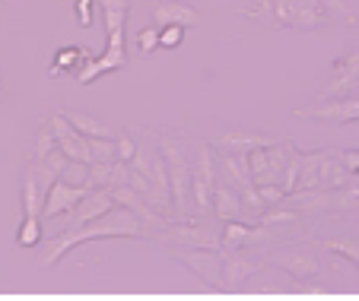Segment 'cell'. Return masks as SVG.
Listing matches in <instances>:
<instances>
[{"instance_id": "1", "label": "cell", "mask_w": 359, "mask_h": 301, "mask_svg": "<svg viewBox=\"0 0 359 301\" xmlns=\"http://www.w3.org/2000/svg\"><path fill=\"white\" fill-rule=\"evenodd\" d=\"M99 238H143V219L137 213H130L128 206H115L105 216H99V219L86 222V225H74L67 232H61L48 244L41 263L55 267L64 254H70V251L86 244V241H99Z\"/></svg>"}, {"instance_id": "2", "label": "cell", "mask_w": 359, "mask_h": 301, "mask_svg": "<svg viewBox=\"0 0 359 301\" xmlns=\"http://www.w3.org/2000/svg\"><path fill=\"white\" fill-rule=\"evenodd\" d=\"M248 16L267 29H321L327 22V10L318 0H255Z\"/></svg>"}, {"instance_id": "3", "label": "cell", "mask_w": 359, "mask_h": 301, "mask_svg": "<svg viewBox=\"0 0 359 301\" xmlns=\"http://www.w3.org/2000/svg\"><path fill=\"white\" fill-rule=\"evenodd\" d=\"M159 153H163L165 172H169V184H172V209L184 213L191 197V162H188V143L182 136L163 134L159 136Z\"/></svg>"}, {"instance_id": "4", "label": "cell", "mask_w": 359, "mask_h": 301, "mask_svg": "<svg viewBox=\"0 0 359 301\" xmlns=\"http://www.w3.org/2000/svg\"><path fill=\"white\" fill-rule=\"evenodd\" d=\"M213 188H217V155H213V146L201 143L197 162L191 168V203L197 216H207L213 209Z\"/></svg>"}, {"instance_id": "5", "label": "cell", "mask_w": 359, "mask_h": 301, "mask_svg": "<svg viewBox=\"0 0 359 301\" xmlns=\"http://www.w3.org/2000/svg\"><path fill=\"white\" fill-rule=\"evenodd\" d=\"M290 159V143H267L248 153V168L255 178V188H280L283 181V168Z\"/></svg>"}, {"instance_id": "6", "label": "cell", "mask_w": 359, "mask_h": 301, "mask_svg": "<svg viewBox=\"0 0 359 301\" xmlns=\"http://www.w3.org/2000/svg\"><path fill=\"white\" fill-rule=\"evenodd\" d=\"M296 118L327 120V124H353V120H359V95H334V102L321 99L318 105L299 108Z\"/></svg>"}, {"instance_id": "7", "label": "cell", "mask_w": 359, "mask_h": 301, "mask_svg": "<svg viewBox=\"0 0 359 301\" xmlns=\"http://www.w3.org/2000/svg\"><path fill=\"white\" fill-rule=\"evenodd\" d=\"M271 260L277 263V267H283L290 276H296V279H312V276L321 270L318 254H315L309 244H290V248H280Z\"/></svg>"}, {"instance_id": "8", "label": "cell", "mask_w": 359, "mask_h": 301, "mask_svg": "<svg viewBox=\"0 0 359 301\" xmlns=\"http://www.w3.org/2000/svg\"><path fill=\"white\" fill-rule=\"evenodd\" d=\"M89 188H76V184H67V181L57 178L45 194V203H41V219H55V216H64L70 209H76V203L86 197Z\"/></svg>"}, {"instance_id": "9", "label": "cell", "mask_w": 359, "mask_h": 301, "mask_svg": "<svg viewBox=\"0 0 359 301\" xmlns=\"http://www.w3.org/2000/svg\"><path fill=\"white\" fill-rule=\"evenodd\" d=\"M334 80L321 89V99H334V95H350L353 86L359 83V48L346 51L344 57L334 64Z\"/></svg>"}, {"instance_id": "10", "label": "cell", "mask_w": 359, "mask_h": 301, "mask_svg": "<svg viewBox=\"0 0 359 301\" xmlns=\"http://www.w3.org/2000/svg\"><path fill=\"white\" fill-rule=\"evenodd\" d=\"M175 257L188 263L201 279H223V254H217V248H182Z\"/></svg>"}, {"instance_id": "11", "label": "cell", "mask_w": 359, "mask_h": 301, "mask_svg": "<svg viewBox=\"0 0 359 301\" xmlns=\"http://www.w3.org/2000/svg\"><path fill=\"white\" fill-rule=\"evenodd\" d=\"M153 22L159 29L163 26H197L201 22V10L188 7L184 0H159L156 10H153Z\"/></svg>"}, {"instance_id": "12", "label": "cell", "mask_w": 359, "mask_h": 301, "mask_svg": "<svg viewBox=\"0 0 359 301\" xmlns=\"http://www.w3.org/2000/svg\"><path fill=\"white\" fill-rule=\"evenodd\" d=\"M267 143H273L271 136L258 134V130H248V127H232L226 130L223 136L217 140V146L223 149V153H236V155H248L251 149L258 146H267Z\"/></svg>"}, {"instance_id": "13", "label": "cell", "mask_w": 359, "mask_h": 301, "mask_svg": "<svg viewBox=\"0 0 359 301\" xmlns=\"http://www.w3.org/2000/svg\"><path fill=\"white\" fill-rule=\"evenodd\" d=\"M109 209H115V197H111L109 188H89L86 197L76 203V222L74 225H86V222L105 216Z\"/></svg>"}, {"instance_id": "14", "label": "cell", "mask_w": 359, "mask_h": 301, "mask_svg": "<svg viewBox=\"0 0 359 301\" xmlns=\"http://www.w3.org/2000/svg\"><path fill=\"white\" fill-rule=\"evenodd\" d=\"M210 213L217 216L219 222L238 219V213H242V194L232 188L229 181H219L217 178V188H213V209H210Z\"/></svg>"}, {"instance_id": "15", "label": "cell", "mask_w": 359, "mask_h": 301, "mask_svg": "<svg viewBox=\"0 0 359 301\" xmlns=\"http://www.w3.org/2000/svg\"><path fill=\"white\" fill-rule=\"evenodd\" d=\"M271 234V228H251V225H245V222H238V219H229L223 225V238H219V244H223V251L229 254V251H238V248H245L248 241H261V238H267Z\"/></svg>"}, {"instance_id": "16", "label": "cell", "mask_w": 359, "mask_h": 301, "mask_svg": "<svg viewBox=\"0 0 359 301\" xmlns=\"http://www.w3.org/2000/svg\"><path fill=\"white\" fill-rule=\"evenodd\" d=\"M350 178H353V172L340 162V155L321 153V168H318V188L321 190H340L350 184Z\"/></svg>"}, {"instance_id": "17", "label": "cell", "mask_w": 359, "mask_h": 301, "mask_svg": "<svg viewBox=\"0 0 359 301\" xmlns=\"http://www.w3.org/2000/svg\"><path fill=\"white\" fill-rule=\"evenodd\" d=\"M111 197H115V203H121V206H128L130 213H137L143 222H149V225H153V222H156V225H165V222H163V216H159V209H153V206H149V203L143 200V197L137 194V190L130 188V184H118V188H111Z\"/></svg>"}, {"instance_id": "18", "label": "cell", "mask_w": 359, "mask_h": 301, "mask_svg": "<svg viewBox=\"0 0 359 301\" xmlns=\"http://www.w3.org/2000/svg\"><path fill=\"white\" fill-rule=\"evenodd\" d=\"M172 238H175V241H182L184 248H219V238H223V228H219V232H210V228H203L201 222H194V225L172 228Z\"/></svg>"}, {"instance_id": "19", "label": "cell", "mask_w": 359, "mask_h": 301, "mask_svg": "<svg viewBox=\"0 0 359 301\" xmlns=\"http://www.w3.org/2000/svg\"><path fill=\"white\" fill-rule=\"evenodd\" d=\"M255 273H258V263L251 260V257H245L242 248L229 251V260H223V279L226 282H242Z\"/></svg>"}, {"instance_id": "20", "label": "cell", "mask_w": 359, "mask_h": 301, "mask_svg": "<svg viewBox=\"0 0 359 301\" xmlns=\"http://www.w3.org/2000/svg\"><path fill=\"white\" fill-rule=\"evenodd\" d=\"M41 203H45V190L39 184V174L29 168L22 178V216H41Z\"/></svg>"}, {"instance_id": "21", "label": "cell", "mask_w": 359, "mask_h": 301, "mask_svg": "<svg viewBox=\"0 0 359 301\" xmlns=\"http://www.w3.org/2000/svg\"><path fill=\"white\" fill-rule=\"evenodd\" d=\"M86 57H89L86 48H76V45L61 48V51H57V57H55V64H51V76H64V74L74 76L76 67H80Z\"/></svg>"}, {"instance_id": "22", "label": "cell", "mask_w": 359, "mask_h": 301, "mask_svg": "<svg viewBox=\"0 0 359 301\" xmlns=\"http://www.w3.org/2000/svg\"><path fill=\"white\" fill-rule=\"evenodd\" d=\"M318 168H321V153L312 149L305 155L302 153V165H299V181H296V190H315L318 188ZM292 190V194H296Z\"/></svg>"}, {"instance_id": "23", "label": "cell", "mask_w": 359, "mask_h": 301, "mask_svg": "<svg viewBox=\"0 0 359 301\" xmlns=\"http://www.w3.org/2000/svg\"><path fill=\"white\" fill-rule=\"evenodd\" d=\"M102 13H105V32H118L124 29L130 13V0H99Z\"/></svg>"}, {"instance_id": "24", "label": "cell", "mask_w": 359, "mask_h": 301, "mask_svg": "<svg viewBox=\"0 0 359 301\" xmlns=\"http://www.w3.org/2000/svg\"><path fill=\"white\" fill-rule=\"evenodd\" d=\"M67 120L80 130L83 136H111L109 124L99 120V118H93V114H86V111H67Z\"/></svg>"}, {"instance_id": "25", "label": "cell", "mask_w": 359, "mask_h": 301, "mask_svg": "<svg viewBox=\"0 0 359 301\" xmlns=\"http://www.w3.org/2000/svg\"><path fill=\"white\" fill-rule=\"evenodd\" d=\"M16 241H20V248H35L41 241V216H22Z\"/></svg>"}, {"instance_id": "26", "label": "cell", "mask_w": 359, "mask_h": 301, "mask_svg": "<svg viewBox=\"0 0 359 301\" xmlns=\"http://www.w3.org/2000/svg\"><path fill=\"white\" fill-rule=\"evenodd\" d=\"M299 219H302V213H296L292 206L280 203L277 209H271V213L261 216V225H264V228H273V225H296Z\"/></svg>"}, {"instance_id": "27", "label": "cell", "mask_w": 359, "mask_h": 301, "mask_svg": "<svg viewBox=\"0 0 359 301\" xmlns=\"http://www.w3.org/2000/svg\"><path fill=\"white\" fill-rule=\"evenodd\" d=\"M359 206V174H353L350 184L334 190V209H356Z\"/></svg>"}, {"instance_id": "28", "label": "cell", "mask_w": 359, "mask_h": 301, "mask_svg": "<svg viewBox=\"0 0 359 301\" xmlns=\"http://www.w3.org/2000/svg\"><path fill=\"white\" fill-rule=\"evenodd\" d=\"M299 165H302V153L290 146V159H286V168H283V181H280V188H283V197L296 190V181H299Z\"/></svg>"}, {"instance_id": "29", "label": "cell", "mask_w": 359, "mask_h": 301, "mask_svg": "<svg viewBox=\"0 0 359 301\" xmlns=\"http://www.w3.org/2000/svg\"><path fill=\"white\" fill-rule=\"evenodd\" d=\"M61 181L76 184V188H89V165L86 162H67V168L61 172Z\"/></svg>"}, {"instance_id": "30", "label": "cell", "mask_w": 359, "mask_h": 301, "mask_svg": "<svg viewBox=\"0 0 359 301\" xmlns=\"http://www.w3.org/2000/svg\"><path fill=\"white\" fill-rule=\"evenodd\" d=\"M51 149H57V140H55V134H51V127H41L39 130V136H35V143H32V162H39V159H45Z\"/></svg>"}, {"instance_id": "31", "label": "cell", "mask_w": 359, "mask_h": 301, "mask_svg": "<svg viewBox=\"0 0 359 301\" xmlns=\"http://www.w3.org/2000/svg\"><path fill=\"white\" fill-rule=\"evenodd\" d=\"M321 248L331 251V254L346 257L350 263H356V267H359V244H356V241H325Z\"/></svg>"}, {"instance_id": "32", "label": "cell", "mask_w": 359, "mask_h": 301, "mask_svg": "<svg viewBox=\"0 0 359 301\" xmlns=\"http://www.w3.org/2000/svg\"><path fill=\"white\" fill-rule=\"evenodd\" d=\"M137 48H140L143 54H153L159 48V26L153 22V26H143L140 32H137Z\"/></svg>"}, {"instance_id": "33", "label": "cell", "mask_w": 359, "mask_h": 301, "mask_svg": "<svg viewBox=\"0 0 359 301\" xmlns=\"http://www.w3.org/2000/svg\"><path fill=\"white\" fill-rule=\"evenodd\" d=\"M184 41V26H163L159 29V48H178Z\"/></svg>"}, {"instance_id": "34", "label": "cell", "mask_w": 359, "mask_h": 301, "mask_svg": "<svg viewBox=\"0 0 359 301\" xmlns=\"http://www.w3.org/2000/svg\"><path fill=\"white\" fill-rule=\"evenodd\" d=\"M93 4H95V0H76V4H74L76 20H80V26H83V29L93 26Z\"/></svg>"}, {"instance_id": "35", "label": "cell", "mask_w": 359, "mask_h": 301, "mask_svg": "<svg viewBox=\"0 0 359 301\" xmlns=\"http://www.w3.org/2000/svg\"><path fill=\"white\" fill-rule=\"evenodd\" d=\"M137 155V143L130 140V136H121V140H118V153H115V159L118 162H130Z\"/></svg>"}, {"instance_id": "36", "label": "cell", "mask_w": 359, "mask_h": 301, "mask_svg": "<svg viewBox=\"0 0 359 301\" xmlns=\"http://www.w3.org/2000/svg\"><path fill=\"white\" fill-rule=\"evenodd\" d=\"M318 4L327 10V13H334V16H344V20H350V7H346V0H318Z\"/></svg>"}, {"instance_id": "37", "label": "cell", "mask_w": 359, "mask_h": 301, "mask_svg": "<svg viewBox=\"0 0 359 301\" xmlns=\"http://www.w3.org/2000/svg\"><path fill=\"white\" fill-rule=\"evenodd\" d=\"M340 162H344L346 168H350L353 174H359V149H350V153L340 155Z\"/></svg>"}, {"instance_id": "38", "label": "cell", "mask_w": 359, "mask_h": 301, "mask_svg": "<svg viewBox=\"0 0 359 301\" xmlns=\"http://www.w3.org/2000/svg\"><path fill=\"white\" fill-rule=\"evenodd\" d=\"M350 95H359V83H356V86H353V92Z\"/></svg>"}, {"instance_id": "39", "label": "cell", "mask_w": 359, "mask_h": 301, "mask_svg": "<svg viewBox=\"0 0 359 301\" xmlns=\"http://www.w3.org/2000/svg\"><path fill=\"white\" fill-rule=\"evenodd\" d=\"M0 95H4V80H0Z\"/></svg>"}, {"instance_id": "40", "label": "cell", "mask_w": 359, "mask_h": 301, "mask_svg": "<svg viewBox=\"0 0 359 301\" xmlns=\"http://www.w3.org/2000/svg\"><path fill=\"white\" fill-rule=\"evenodd\" d=\"M245 4H255V0H245Z\"/></svg>"}]
</instances>
